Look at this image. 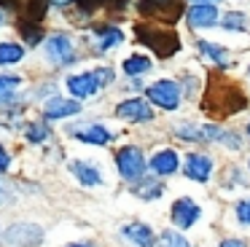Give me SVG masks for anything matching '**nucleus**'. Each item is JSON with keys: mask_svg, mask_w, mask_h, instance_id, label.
<instances>
[{"mask_svg": "<svg viewBox=\"0 0 250 247\" xmlns=\"http://www.w3.org/2000/svg\"><path fill=\"white\" fill-rule=\"evenodd\" d=\"M146 97L153 102V105L164 107V110H175L180 105V86L169 78H162L156 83H151L146 89Z\"/></svg>", "mask_w": 250, "mask_h": 247, "instance_id": "obj_1", "label": "nucleus"}, {"mask_svg": "<svg viewBox=\"0 0 250 247\" xmlns=\"http://www.w3.org/2000/svg\"><path fill=\"white\" fill-rule=\"evenodd\" d=\"M46 57L51 64L62 67V64H70L76 59V43L67 32H54V35L46 41Z\"/></svg>", "mask_w": 250, "mask_h": 247, "instance_id": "obj_2", "label": "nucleus"}, {"mask_svg": "<svg viewBox=\"0 0 250 247\" xmlns=\"http://www.w3.org/2000/svg\"><path fill=\"white\" fill-rule=\"evenodd\" d=\"M146 156H143L140 148H135V145H124V148L116 153V166H119V175L121 177H129V180H135V177H140L143 172H146Z\"/></svg>", "mask_w": 250, "mask_h": 247, "instance_id": "obj_3", "label": "nucleus"}, {"mask_svg": "<svg viewBox=\"0 0 250 247\" xmlns=\"http://www.w3.org/2000/svg\"><path fill=\"white\" fill-rule=\"evenodd\" d=\"M116 116L124 118V121H151L153 110H151V105H148L143 97H129V100L119 102Z\"/></svg>", "mask_w": 250, "mask_h": 247, "instance_id": "obj_4", "label": "nucleus"}, {"mask_svg": "<svg viewBox=\"0 0 250 247\" xmlns=\"http://www.w3.org/2000/svg\"><path fill=\"white\" fill-rule=\"evenodd\" d=\"M81 110V102L78 100H65V97H51L43 105V118L46 121H60V118H70Z\"/></svg>", "mask_w": 250, "mask_h": 247, "instance_id": "obj_5", "label": "nucleus"}, {"mask_svg": "<svg viewBox=\"0 0 250 247\" xmlns=\"http://www.w3.org/2000/svg\"><path fill=\"white\" fill-rule=\"evenodd\" d=\"M186 177L196 183H207L212 175V159L205 153H188L186 156V166H183Z\"/></svg>", "mask_w": 250, "mask_h": 247, "instance_id": "obj_6", "label": "nucleus"}, {"mask_svg": "<svg viewBox=\"0 0 250 247\" xmlns=\"http://www.w3.org/2000/svg\"><path fill=\"white\" fill-rule=\"evenodd\" d=\"M196 220H199V204H196L194 199L183 196L172 204V223L178 226V228H191Z\"/></svg>", "mask_w": 250, "mask_h": 247, "instance_id": "obj_7", "label": "nucleus"}, {"mask_svg": "<svg viewBox=\"0 0 250 247\" xmlns=\"http://www.w3.org/2000/svg\"><path fill=\"white\" fill-rule=\"evenodd\" d=\"M97 89H100V81L94 73H81V75H70V78H67V91H70L73 97H78V100L92 97Z\"/></svg>", "mask_w": 250, "mask_h": 247, "instance_id": "obj_8", "label": "nucleus"}, {"mask_svg": "<svg viewBox=\"0 0 250 247\" xmlns=\"http://www.w3.org/2000/svg\"><path fill=\"white\" fill-rule=\"evenodd\" d=\"M188 24L191 27H212L218 24V8L212 3H196L188 8Z\"/></svg>", "mask_w": 250, "mask_h": 247, "instance_id": "obj_9", "label": "nucleus"}, {"mask_svg": "<svg viewBox=\"0 0 250 247\" xmlns=\"http://www.w3.org/2000/svg\"><path fill=\"white\" fill-rule=\"evenodd\" d=\"M73 134H76L81 143L86 145H108L110 140H113V134L108 132L105 126H100V124H86V126H76L73 129Z\"/></svg>", "mask_w": 250, "mask_h": 247, "instance_id": "obj_10", "label": "nucleus"}, {"mask_svg": "<svg viewBox=\"0 0 250 247\" xmlns=\"http://www.w3.org/2000/svg\"><path fill=\"white\" fill-rule=\"evenodd\" d=\"M70 172L76 175V180L81 183V185H86V188H94V185H100L103 183V172L97 169L94 164H89V161H70Z\"/></svg>", "mask_w": 250, "mask_h": 247, "instance_id": "obj_11", "label": "nucleus"}, {"mask_svg": "<svg viewBox=\"0 0 250 247\" xmlns=\"http://www.w3.org/2000/svg\"><path fill=\"white\" fill-rule=\"evenodd\" d=\"M151 169L156 172V175H172V172H178V166H180V159H178V153H175L172 148H164V150H156V156H153L151 161Z\"/></svg>", "mask_w": 250, "mask_h": 247, "instance_id": "obj_12", "label": "nucleus"}, {"mask_svg": "<svg viewBox=\"0 0 250 247\" xmlns=\"http://www.w3.org/2000/svg\"><path fill=\"white\" fill-rule=\"evenodd\" d=\"M6 239L11 242L14 247H33L35 242L41 239V231L35 228V226H14V228H8Z\"/></svg>", "mask_w": 250, "mask_h": 247, "instance_id": "obj_13", "label": "nucleus"}, {"mask_svg": "<svg viewBox=\"0 0 250 247\" xmlns=\"http://www.w3.org/2000/svg\"><path fill=\"white\" fill-rule=\"evenodd\" d=\"M121 234L129 242H135L137 247H153V231L146 223H129V226H124Z\"/></svg>", "mask_w": 250, "mask_h": 247, "instance_id": "obj_14", "label": "nucleus"}, {"mask_svg": "<svg viewBox=\"0 0 250 247\" xmlns=\"http://www.w3.org/2000/svg\"><path fill=\"white\" fill-rule=\"evenodd\" d=\"M199 51L205 54V57H210L215 64H221V67H229L231 64V57H229L226 48L215 46V43H207V41H199Z\"/></svg>", "mask_w": 250, "mask_h": 247, "instance_id": "obj_15", "label": "nucleus"}, {"mask_svg": "<svg viewBox=\"0 0 250 247\" xmlns=\"http://www.w3.org/2000/svg\"><path fill=\"white\" fill-rule=\"evenodd\" d=\"M121 70H124V75H143V73H148L151 70V59L148 57H143V54H135V57H126L124 59V64H121Z\"/></svg>", "mask_w": 250, "mask_h": 247, "instance_id": "obj_16", "label": "nucleus"}, {"mask_svg": "<svg viewBox=\"0 0 250 247\" xmlns=\"http://www.w3.org/2000/svg\"><path fill=\"white\" fill-rule=\"evenodd\" d=\"M124 41V32L121 30H113V27H108V30H100L97 32V51H108L110 46H116V43Z\"/></svg>", "mask_w": 250, "mask_h": 247, "instance_id": "obj_17", "label": "nucleus"}, {"mask_svg": "<svg viewBox=\"0 0 250 247\" xmlns=\"http://www.w3.org/2000/svg\"><path fill=\"white\" fill-rule=\"evenodd\" d=\"M24 57V48L19 43H0V64H14Z\"/></svg>", "mask_w": 250, "mask_h": 247, "instance_id": "obj_18", "label": "nucleus"}, {"mask_svg": "<svg viewBox=\"0 0 250 247\" xmlns=\"http://www.w3.org/2000/svg\"><path fill=\"white\" fill-rule=\"evenodd\" d=\"M143 185H135V193L137 196H143V199H156V196H162V191H164V183H159V180H148V177H143Z\"/></svg>", "mask_w": 250, "mask_h": 247, "instance_id": "obj_19", "label": "nucleus"}, {"mask_svg": "<svg viewBox=\"0 0 250 247\" xmlns=\"http://www.w3.org/2000/svg\"><path fill=\"white\" fill-rule=\"evenodd\" d=\"M22 83L19 75H0V102H6L8 97L17 91V86Z\"/></svg>", "mask_w": 250, "mask_h": 247, "instance_id": "obj_20", "label": "nucleus"}, {"mask_svg": "<svg viewBox=\"0 0 250 247\" xmlns=\"http://www.w3.org/2000/svg\"><path fill=\"white\" fill-rule=\"evenodd\" d=\"M223 27H226V30H231V32H242L245 30V16L239 14V11H231V14L223 19Z\"/></svg>", "mask_w": 250, "mask_h": 247, "instance_id": "obj_21", "label": "nucleus"}, {"mask_svg": "<svg viewBox=\"0 0 250 247\" xmlns=\"http://www.w3.org/2000/svg\"><path fill=\"white\" fill-rule=\"evenodd\" d=\"M27 137H30V143H46L49 140V126L46 124H33L27 129Z\"/></svg>", "mask_w": 250, "mask_h": 247, "instance_id": "obj_22", "label": "nucleus"}, {"mask_svg": "<svg viewBox=\"0 0 250 247\" xmlns=\"http://www.w3.org/2000/svg\"><path fill=\"white\" fill-rule=\"evenodd\" d=\"M162 247H188V242H186L180 234H175V231H164L162 234Z\"/></svg>", "mask_w": 250, "mask_h": 247, "instance_id": "obj_23", "label": "nucleus"}, {"mask_svg": "<svg viewBox=\"0 0 250 247\" xmlns=\"http://www.w3.org/2000/svg\"><path fill=\"white\" fill-rule=\"evenodd\" d=\"M237 220L242 226H250V202H239L237 204Z\"/></svg>", "mask_w": 250, "mask_h": 247, "instance_id": "obj_24", "label": "nucleus"}, {"mask_svg": "<svg viewBox=\"0 0 250 247\" xmlns=\"http://www.w3.org/2000/svg\"><path fill=\"white\" fill-rule=\"evenodd\" d=\"M97 81H100V86H108L110 81H113V70H108V67H103V70H97Z\"/></svg>", "mask_w": 250, "mask_h": 247, "instance_id": "obj_25", "label": "nucleus"}, {"mask_svg": "<svg viewBox=\"0 0 250 247\" xmlns=\"http://www.w3.org/2000/svg\"><path fill=\"white\" fill-rule=\"evenodd\" d=\"M8 166H11V156H8V150L0 145V172H6Z\"/></svg>", "mask_w": 250, "mask_h": 247, "instance_id": "obj_26", "label": "nucleus"}, {"mask_svg": "<svg viewBox=\"0 0 250 247\" xmlns=\"http://www.w3.org/2000/svg\"><path fill=\"white\" fill-rule=\"evenodd\" d=\"M143 5H148V8H164V5H169L172 0H140Z\"/></svg>", "mask_w": 250, "mask_h": 247, "instance_id": "obj_27", "label": "nucleus"}, {"mask_svg": "<svg viewBox=\"0 0 250 247\" xmlns=\"http://www.w3.org/2000/svg\"><path fill=\"white\" fill-rule=\"evenodd\" d=\"M221 247H245V242H239V239H223Z\"/></svg>", "mask_w": 250, "mask_h": 247, "instance_id": "obj_28", "label": "nucleus"}, {"mask_svg": "<svg viewBox=\"0 0 250 247\" xmlns=\"http://www.w3.org/2000/svg\"><path fill=\"white\" fill-rule=\"evenodd\" d=\"M51 3H54V5H67L70 0H51Z\"/></svg>", "mask_w": 250, "mask_h": 247, "instance_id": "obj_29", "label": "nucleus"}, {"mask_svg": "<svg viewBox=\"0 0 250 247\" xmlns=\"http://www.w3.org/2000/svg\"><path fill=\"white\" fill-rule=\"evenodd\" d=\"M70 247H92V245H86V242H83V245H70Z\"/></svg>", "mask_w": 250, "mask_h": 247, "instance_id": "obj_30", "label": "nucleus"}, {"mask_svg": "<svg viewBox=\"0 0 250 247\" xmlns=\"http://www.w3.org/2000/svg\"><path fill=\"white\" fill-rule=\"evenodd\" d=\"M196 3H212V0H196Z\"/></svg>", "mask_w": 250, "mask_h": 247, "instance_id": "obj_31", "label": "nucleus"}, {"mask_svg": "<svg viewBox=\"0 0 250 247\" xmlns=\"http://www.w3.org/2000/svg\"><path fill=\"white\" fill-rule=\"evenodd\" d=\"M0 24H3V11H0Z\"/></svg>", "mask_w": 250, "mask_h": 247, "instance_id": "obj_32", "label": "nucleus"}, {"mask_svg": "<svg viewBox=\"0 0 250 247\" xmlns=\"http://www.w3.org/2000/svg\"><path fill=\"white\" fill-rule=\"evenodd\" d=\"M248 137H250V124H248Z\"/></svg>", "mask_w": 250, "mask_h": 247, "instance_id": "obj_33", "label": "nucleus"}, {"mask_svg": "<svg viewBox=\"0 0 250 247\" xmlns=\"http://www.w3.org/2000/svg\"><path fill=\"white\" fill-rule=\"evenodd\" d=\"M248 166H250V161H248Z\"/></svg>", "mask_w": 250, "mask_h": 247, "instance_id": "obj_34", "label": "nucleus"}]
</instances>
